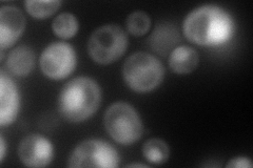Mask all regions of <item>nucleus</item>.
<instances>
[{"label": "nucleus", "mask_w": 253, "mask_h": 168, "mask_svg": "<svg viewBox=\"0 0 253 168\" xmlns=\"http://www.w3.org/2000/svg\"><path fill=\"white\" fill-rule=\"evenodd\" d=\"M232 16L223 7L205 4L190 12L183 22V32L190 42L202 46H218L234 34Z\"/></svg>", "instance_id": "obj_1"}, {"label": "nucleus", "mask_w": 253, "mask_h": 168, "mask_svg": "<svg viewBox=\"0 0 253 168\" xmlns=\"http://www.w3.org/2000/svg\"><path fill=\"white\" fill-rule=\"evenodd\" d=\"M101 102V90L90 77L74 78L62 87L57 107L61 117L71 123H81L96 113Z\"/></svg>", "instance_id": "obj_2"}, {"label": "nucleus", "mask_w": 253, "mask_h": 168, "mask_svg": "<svg viewBox=\"0 0 253 168\" xmlns=\"http://www.w3.org/2000/svg\"><path fill=\"white\" fill-rule=\"evenodd\" d=\"M123 78L132 91L149 93L162 84L165 68L163 63L153 55L138 52L125 61Z\"/></svg>", "instance_id": "obj_3"}, {"label": "nucleus", "mask_w": 253, "mask_h": 168, "mask_svg": "<svg viewBox=\"0 0 253 168\" xmlns=\"http://www.w3.org/2000/svg\"><path fill=\"white\" fill-rule=\"evenodd\" d=\"M104 124L110 137L122 145H132L144 133V124L137 110L126 102H115L108 107Z\"/></svg>", "instance_id": "obj_4"}, {"label": "nucleus", "mask_w": 253, "mask_h": 168, "mask_svg": "<svg viewBox=\"0 0 253 168\" xmlns=\"http://www.w3.org/2000/svg\"><path fill=\"white\" fill-rule=\"evenodd\" d=\"M128 49V36L117 25H105L94 31L88 41V53L98 65H111Z\"/></svg>", "instance_id": "obj_5"}, {"label": "nucleus", "mask_w": 253, "mask_h": 168, "mask_svg": "<svg viewBox=\"0 0 253 168\" xmlns=\"http://www.w3.org/2000/svg\"><path fill=\"white\" fill-rule=\"evenodd\" d=\"M120 161V155L110 143L99 139H90L79 143L73 149L68 166L72 168H116Z\"/></svg>", "instance_id": "obj_6"}, {"label": "nucleus", "mask_w": 253, "mask_h": 168, "mask_svg": "<svg viewBox=\"0 0 253 168\" xmlns=\"http://www.w3.org/2000/svg\"><path fill=\"white\" fill-rule=\"evenodd\" d=\"M39 65L46 78L52 80L66 79L76 67V53L73 46L67 42H54L43 50Z\"/></svg>", "instance_id": "obj_7"}, {"label": "nucleus", "mask_w": 253, "mask_h": 168, "mask_svg": "<svg viewBox=\"0 0 253 168\" xmlns=\"http://www.w3.org/2000/svg\"><path fill=\"white\" fill-rule=\"evenodd\" d=\"M18 157L27 167H45L52 162L54 157L53 144L43 135L31 134L21 140L18 146Z\"/></svg>", "instance_id": "obj_8"}, {"label": "nucleus", "mask_w": 253, "mask_h": 168, "mask_svg": "<svg viewBox=\"0 0 253 168\" xmlns=\"http://www.w3.org/2000/svg\"><path fill=\"white\" fill-rule=\"evenodd\" d=\"M23 13L15 6L6 5L0 9V46L1 50L15 44L26 29Z\"/></svg>", "instance_id": "obj_9"}, {"label": "nucleus", "mask_w": 253, "mask_h": 168, "mask_svg": "<svg viewBox=\"0 0 253 168\" xmlns=\"http://www.w3.org/2000/svg\"><path fill=\"white\" fill-rule=\"evenodd\" d=\"M20 108L19 91L15 82L4 71L0 73V125L12 124Z\"/></svg>", "instance_id": "obj_10"}, {"label": "nucleus", "mask_w": 253, "mask_h": 168, "mask_svg": "<svg viewBox=\"0 0 253 168\" xmlns=\"http://www.w3.org/2000/svg\"><path fill=\"white\" fill-rule=\"evenodd\" d=\"M178 29L172 22H161L148 38L150 49L162 56L171 53L179 41Z\"/></svg>", "instance_id": "obj_11"}, {"label": "nucleus", "mask_w": 253, "mask_h": 168, "mask_svg": "<svg viewBox=\"0 0 253 168\" xmlns=\"http://www.w3.org/2000/svg\"><path fill=\"white\" fill-rule=\"evenodd\" d=\"M9 73L16 77H27L35 67V53L28 45H19L9 54L5 62Z\"/></svg>", "instance_id": "obj_12"}, {"label": "nucleus", "mask_w": 253, "mask_h": 168, "mask_svg": "<svg viewBox=\"0 0 253 168\" xmlns=\"http://www.w3.org/2000/svg\"><path fill=\"white\" fill-rule=\"evenodd\" d=\"M200 62V55L189 45L176 46L169 57V67L173 73L187 75L196 69Z\"/></svg>", "instance_id": "obj_13"}, {"label": "nucleus", "mask_w": 253, "mask_h": 168, "mask_svg": "<svg viewBox=\"0 0 253 168\" xmlns=\"http://www.w3.org/2000/svg\"><path fill=\"white\" fill-rule=\"evenodd\" d=\"M142 156L148 162L154 165H162L168 161L170 148L168 144L160 138H152L142 145Z\"/></svg>", "instance_id": "obj_14"}, {"label": "nucleus", "mask_w": 253, "mask_h": 168, "mask_svg": "<svg viewBox=\"0 0 253 168\" xmlns=\"http://www.w3.org/2000/svg\"><path fill=\"white\" fill-rule=\"evenodd\" d=\"M79 29L76 16L72 13H61L54 18L52 22L53 33L61 39H70L74 37Z\"/></svg>", "instance_id": "obj_15"}, {"label": "nucleus", "mask_w": 253, "mask_h": 168, "mask_svg": "<svg viewBox=\"0 0 253 168\" xmlns=\"http://www.w3.org/2000/svg\"><path fill=\"white\" fill-rule=\"evenodd\" d=\"M61 5V1L51 0V1H38L29 0L25 2L27 12L35 19H46L56 13Z\"/></svg>", "instance_id": "obj_16"}, {"label": "nucleus", "mask_w": 253, "mask_h": 168, "mask_svg": "<svg viewBox=\"0 0 253 168\" xmlns=\"http://www.w3.org/2000/svg\"><path fill=\"white\" fill-rule=\"evenodd\" d=\"M126 27L131 35L136 37L144 36L151 28V19L146 12H133L126 18Z\"/></svg>", "instance_id": "obj_17"}, {"label": "nucleus", "mask_w": 253, "mask_h": 168, "mask_svg": "<svg viewBox=\"0 0 253 168\" xmlns=\"http://www.w3.org/2000/svg\"><path fill=\"white\" fill-rule=\"evenodd\" d=\"M252 162L247 157H235L226 164L227 168H251Z\"/></svg>", "instance_id": "obj_18"}, {"label": "nucleus", "mask_w": 253, "mask_h": 168, "mask_svg": "<svg viewBox=\"0 0 253 168\" xmlns=\"http://www.w3.org/2000/svg\"><path fill=\"white\" fill-rule=\"evenodd\" d=\"M0 147H1V149H0V161L3 162V159L5 156V141L2 135L1 138H0Z\"/></svg>", "instance_id": "obj_19"}, {"label": "nucleus", "mask_w": 253, "mask_h": 168, "mask_svg": "<svg viewBox=\"0 0 253 168\" xmlns=\"http://www.w3.org/2000/svg\"><path fill=\"white\" fill-rule=\"evenodd\" d=\"M126 167H141V168H145V167H148V166L145 165V164H139V163H131V164L126 165Z\"/></svg>", "instance_id": "obj_20"}]
</instances>
